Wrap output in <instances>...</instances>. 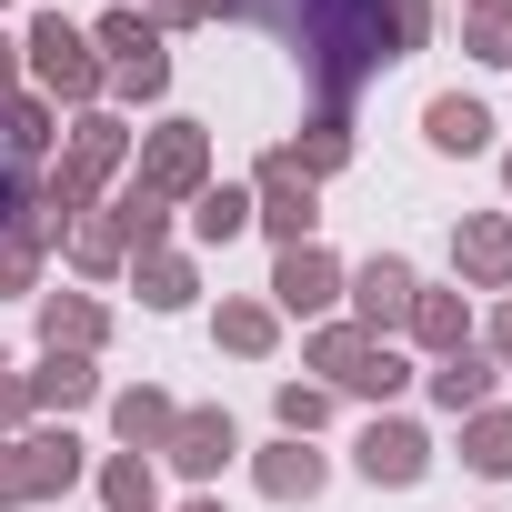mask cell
<instances>
[{
  "label": "cell",
  "mask_w": 512,
  "mask_h": 512,
  "mask_svg": "<svg viewBox=\"0 0 512 512\" xmlns=\"http://www.w3.org/2000/svg\"><path fill=\"white\" fill-rule=\"evenodd\" d=\"M292 171H302L312 191H322L332 171H352V111H332V101H322V111L302 121V141H292Z\"/></svg>",
  "instance_id": "7402d4cb"
},
{
  "label": "cell",
  "mask_w": 512,
  "mask_h": 512,
  "mask_svg": "<svg viewBox=\"0 0 512 512\" xmlns=\"http://www.w3.org/2000/svg\"><path fill=\"white\" fill-rule=\"evenodd\" d=\"M462 61H512V31H482V21H462Z\"/></svg>",
  "instance_id": "d590c367"
},
{
  "label": "cell",
  "mask_w": 512,
  "mask_h": 512,
  "mask_svg": "<svg viewBox=\"0 0 512 512\" xmlns=\"http://www.w3.org/2000/svg\"><path fill=\"white\" fill-rule=\"evenodd\" d=\"M241 231H251V181H211V191L191 201V241H201V251H231Z\"/></svg>",
  "instance_id": "cb8c5ba5"
},
{
  "label": "cell",
  "mask_w": 512,
  "mask_h": 512,
  "mask_svg": "<svg viewBox=\"0 0 512 512\" xmlns=\"http://www.w3.org/2000/svg\"><path fill=\"white\" fill-rule=\"evenodd\" d=\"M362 352H372V342H362V332H352V322H322V332H312V342H302V362H312V372H322V392H342V382H352V372H362Z\"/></svg>",
  "instance_id": "f1b7e54d"
},
{
  "label": "cell",
  "mask_w": 512,
  "mask_h": 512,
  "mask_svg": "<svg viewBox=\"0 0 512 512\" xmlns=\"http://www.w3.org/2000/svg\"><path fill=\"white\" fill-rule=\"evenodd\" d=\"M31 432V392H21V372H0V442H21Z\"/></svg>",
  "instance_id": "d6a6232c"
},
{
  "label": "cell",
  "mask_w": 512,
  "mask_h": 512,
  "mask_svg": "<svg viewBox=\"0 0 512 512\" xmlns=\"http://www.w3.org/2000/svg\"><path fill=\"white\" fill-rule=\"evenodd\" d=\"M332 402H342V392H322V382H282V392H272V422H282L292 442H312V432L332 422Z\"/></svg>",
  "instance_id": "4dcf8cb0"
},
{
  "label": "cell",
  "mask_w": 512,
  "mask_h": 512,
  "mask_svg": "<svg viewBox=\"0 0 512 512\" xmlns=\"http://www.w3.org/2000/svg\"><path fill=\"white\" fill-rule=\"evenodd\" d=\"M11 91H31V81H21V41L0 31V101H11Z\"/></svg>",
  "instance_id": "74e56055"
},
{
  "label": "cell",
  "mask_w": 512,
  "mask_h": 512,
  "mask_svg": "<svg viewBox=\"0 0 512 512\" xmlns=\"http://www.w3.org/2000/svg\"><path fill=\"white\" fill-rule=\"evenodd\" d=\"M502 191H512V151H502ZM502 211H512V201H502Z\"/></svg>",
  "instance_id": "b9f144b4"
},
{
  "label": "cell",
  "mask_w": 512,
  "mask_h": 512,
  "mask_svg": "<svg viewBox=\"0 0 512 512\" xmlns=\"http://www.w3.org/2000/svg\"><path fill=\"white\" fill-rule=\"evenodd\" d=\"M251 21L302 61V81L332 111H352L392 61H412L432 41V0H262Z\"/></svg>",
  "instance_id": "6da1fadb"
},
{
  "label": "cell",
  "mask_w": 512,
  "mask_h": 512,
  "mask_svg": "<svg viewBox=\"0 0 512 512\" xmlns=\"http://www.w3.org/2000/svg\"><path fill=\"white\" fill-rule=\"evenodd\" d=\"M131 11H151V0H131Z\"/></svg>",
  "instance_id": "7bdbcfd3"
},
{
  "label": "cell",
  "mask_w": 512,
  "mask_h": 512,
  "mask_svg": "<svg viewBox=\"0 0 512 512\" xmlns=\"http://www.w3.org/2000/svg\"><path fill=\"white\" fill-rule=\"evenodd\" d=\"M21 81L61 111H101V91H111V61L91 51V31L81 21H61V11H31V31H21Z\"/></svg>",
  "instance_id": "7a4b0ae2"
},
{
  "label": "cell",
  "mask_w": 512,
  "mask_h": 512,
  "mask_svg": "<svg viewBox=\"0 0 512 512\" xmlns=\"http://www.w3.org/2000/svg\"><path fill=\"white\" fill-rule=\"evenodd\" d=\"M121 181H141L151 201H171V211H191V201L211 191V131H201V121H181V111H171V121H151Z\"/></svg>",
  "instance_id": "3957f363"
},
{
  "label": "cell",
  "mask_w": 512,
  "mask_h": 512,
  "mask_svg": "<svg viewBox=\"0 0 512 512\" xmlns=\"http://www.w3.org/2000/svg\"><path fill=\"white\" fill-rule=\"evenodd\" d=\"M402 342H412L422 362L462 352V342H472V302H462V292H432V282H422V292H412V312H402Z\"/></svg>",
  "instance_id": "2e32d148"
},
{
  "label": "cell",
  "mask_w": 512,
  "mask_h": 512,
  "mask_svg": "<svg viewBox=\"0 0 512 512\" xmlns=\"http://www.w3.org/2000/svg\"><path fill=\"white\" fill-rule=\"evenodd\" d=\"M21 392H31V422L41 412H91L101 402V372H91V352H41V372H21Z\"/></svg>",
  "instance_id": "4fadbf2b"
},
{
  "label": "cell",
  "mask_w": 512,
  "mask_h": 512,
  "mask_svg": "<svg viewBox=\"0 0 512 512\" xmlns=\"http://www.w3.org/2000/svg\"><path fill=\"white\" fill-rule=\"evenodd\" d=\"M61 251H71V272H81V282L131 272V241H121V221H111V211H81V221L61 231Z\"/></svg>",
  "instance_id": "603a6c76"
},
{
  "label": "cell",
  "mask_w": 512,
  "mask_h": 512,
  "mask_svg": "<svg viewBox=\"0 0 512 512\" xmlns=\"http://www.w3.org/2000/svg\"><path fill=\"white\" fill-rule=\"evenodd\" d=\"M111 221L131 241V262H141V251H171V201H151L141 181H111Z\"/></svg>",
  "instance_id": "d4e9b609"
},
{
  "label": "cell",
  "mask_w": 512,
  "mask_h": 512,
  "mask_svg": "<svg viewBox=\"0 0 512 512\" xmlns=\"http://www.w3.org/2000/svg\"><path fill=\"white\" fill-rule=\"evenodd\" d=\"M412 292H422V272L402 262V251H372L362 272H342V302H352V332L362 342H392L402 312H412Z\"/></svg>",
  "instance_id": "52a82bcc"
},
{
  "label": "cell",
  "mask_w": 512,
  "mask_h": 512,
  "mask_svg": "<svg viewBox=\"0 0 512 512\" xmlns=\"http://www.w3.org/2000/svg\"><path fill=\"white\" fill-rule=\"evenodd\" d=\"M41 262H51V241L31 221L0 231V302H41Z\"/></svg>",
  "instance_id": "83f0119b"
},
{
  "label": "cell",
  "mask_w": 512,
  "mask_h": 512,
  "mask_svg": "<svg viewBox=\"0 0 512 512\" xmlns=\"http://www.w3.org/2000/svg\"><path fill=\"white\" fill-rule=\"evenodd\" d=\"M0 512H31V482H21V442H0Z\"/></svg>",
  "instance_id": "e575fe53"
},
{
  "label": "cell",
  "mask_w": 512,
  "mask_h": 512,
  "mask_svg": "<svg viewBox=\"0 0 512 512\" xmlns=\"http://www.w3.org/2000/svg\"><path fill=\"white\" fill-rule=\"evenodd\" d=\"M462 462H472L482 482H512V402H482V412L462 422Z\"/></svg>",
  "instance_id": "4316f807"
},
{
  "label": "cell",
  "mask_w": 512,
  "mask_h": 512,
  "mask_svg": "<svg viewBox=\"0 0 512 512\" xmlns=\"http://www.w3.org/2000/svg\"><path fill=\"white\" fill-rule=\"evenodd\" d=\"M0 372H11V352H0Z\"/></svg>",
  "instance_id": "ee69618b"
},
{
  "label": "cell",
  "mask_w": 512,
  "mask_h": 512,
  "mask_svg": "<svg viewBox=\"0 0 512 512\" xmlns=\"http://www.w3.org/2000/svg\"><path fill=\"white\" fill-rule=\"evenodd\" d=\"M422 392H432V412H452V422H472L482 402H502V362H492L482 342H462V352H442V362L422 372Z\"/></svg>",
  "instance_id": "8fae6325"
},
{
  "label": "cell",
  "mask_w": 512,
  "mask_h": 512,
  "mask_svg": "<svg viewBox=\"0 0 512 512\" xmlns=\"http://www.w3.org/2000/svg\"><path fill=\"white\" fill-rule=\"evenodd\" d=\"M91 482H101V512H161V472H151V452H111Z\"/></svg>",
  "instance_id": "484cf974"
},
{
  "label": "cell",
  "mask_w": 512,
  "mask_h": 512,
  "mask_svg": "<svg viewBox=\"0 0 512 512\" xmlns=\"http://www.w3.org/2000/svg\"><path fill=\"white\" fill-rule=\"evenodd\" d=\"M161 462H171L181 482H221V472L241 462V422H231L221 402H181V422H171Z\"/></svg>",
  "instance_id": "ba28073f"
},
{
  "label": "cell",
  "mask_w": 512,
  "mask_h": 512,
  "mask_svg": "<svg viewBox=\"0 0 512 512\" xmlns=\"http://www.w3.org/2000/svg\"><path fill=\"white\" fill-rule=\"evenodd\" d=\"M502 71H512V61H502Z\"/></svg>",
  "instance_id": "bcb514c9"
},
{
  "label": "cell",
  "mask_w": 512,
  "mask_h": 512,
  "mask_svg": "<svg viewBox=\"0 0 512 512\" xmlns=\"http://www.w3.org/2000/svg\"><path fill=\"white\" fill-rule=\"evenodd\" d=\"M422 141H432L442 161H472V151H492V111H482L472 91H432V101H422Z\"/></svg>",
  "instance_id": "9a60e30c"
},
{
  "label": "cell",
  "mask_w": 512,
  "mask_h": 512,
  "mask_svg": "<svg viewBox=\"0 0 512 512\" xmlns=\"http://www.w3.org/2000/svg\"><path fill=\"white\" fill-rule=\"evenodd\" d=\"M412 382H422V372H412V362H402L392 342H372V352H362V372H352L342 392H352V402H382V412H392V402H402Z\"/></svg>",
  "instance_id": "f546056e"
},
{
  "label": "cell",
  "mask_w": 512,
  "mask_h": 512,
  "mask_svg": "<svg viewBox=\"0 0 512 512\" xmlns=\"http://www.w3.org/2000/svg\"><path fill=\"white\" fill-rule=\"evenodd\" d=\"M151 21H161V31H201V21H211V0H151Z\"/></svg>",
  "instance_id": "8d00e7d4"
},
{
  "label": "cell",
  "mask_w": 512,
  "mask_h": 512,
  "mask_svg": "<svg viewBox=\"0 0 512 512\" xmlns=\"http://www.w3.org/2000/svg\"><path fill=\"white\" fill-rule=\"evenodd\" d=\"M211 342H221L231 362H272V352H282V312L251 302V292H231V302L211 312Z\"/></svg>",
  "instance_id": "d6986e66"
},
{
  "label": "cell",
  "mask_w": 512,
  "mask_h": 512,
  "mask_svg": "<svg viewBox=\"0 0 512 512\" xmlns=\"http://www.w3.org/2000/svg\"><path fill=\"white\" fill-rule=\"evenodd\" d=\"M352 472H362L372 492H412V482L432 472V432H422L412 412H372L362 442H352Z\"/></svg>",
  "instance_id": "8992f818"
},
{
  "label": "cell",
  "mask_w": 512,
  "mask_h": 512,
  "mask_svg": "<svg viewBox=\"0 0 512 512\" xmlns=\"http://www.w3.org/2000/svg\"><path fill=\"white\" fill-rule=\"evenodd\" d=\"M171 422H181V402H171L161 382H121V392H111V432H121V452H151V462H161Z\"/></svg>",
  "instance_id": "e0dca14e"
},
{
  "label": "cell",
  "mask_w": 512,
  "mask_h": 512,
  "mask_svg": "<svg viewBox=\"0 0 512 512\" xmlns=\"http://www.w3.org/2000/svg\"><path fill=\"white\" fill-rule=\"evenodd\" d=\"M131 292H141V312H191L201 302V262H191V251H141Z\"/></svg>",
  "instance_id": "44dd1931"
},
{
  "label": "cell",
  "mask_w": 512,
  "mask_h": 512,
  "mask_svg": "<svg viewBox=\"0 0 512 512\" xmlns=\"http://www.w3.org/2000/svg\"><path fill=\"white\" fill-rule=\"evenodd\" d=\"M251 231H272V251L322 231V191L292 171V151H262V171H251Z\"/></svg>",
  "instance_id": "5b68a950"
},
{
  "label": "cell",
  "mask_w": 512,
  "mask_h": 512,
  "mask_svg": "<svg viewBox=\"0 0 512 512\" xmlns=\"http://www.w3.org/2000/svg\"><path fill=\"white\" fill-rule=\"evenodd\" d=\"M472 342H482V352H492V362H502V372H512V292H502V302H492V322H482V332H472Z\"/></svg>",
  "instance_id": "836d02e7"
},
{
  "label": "cell",
  "mask_w": 512,
  "mask_h": 512,
  "mask_svg": "<svg viewBox=\"0 0 512 512\" xmlns=\"http://www.w3.org/2000/svg\"><path fill=\"white\" fill-rule=\"evenodd\" d=\"M91 462H81V432L71 422H31L21 432V482H31V502H51V492H71Z\"/></svg>",
  "instance_id": "5bb4252c"
},
{
  "label": "cell",
  "mask_w": 512,
  "mask_h": 512,
  "mask_svg": "<svg viewBox=\"0 0 512 512\" xmlns=\"http://www.w3.org/2000/svg\"><path fill=\"white\" fill-rule=\"evenodd\" d=\"M272 312H292V322H322L332 302H342V262H332V251L322 241H292V251H272Z\"/></svg>",
  "instance_id": "9c48e42d"
},
{
  "label": "cell",
  "mask_w": 512,
  "mask_h": 512,
  "mask_svg": "<svg viewBox=\"0 0 512 512\" xmlns=\"http://www.w3.org/2000/svg\"><path fill=\"white\" fill-rule=\"evenodd\" d=\"M452 272L472 292H512V211H462L452 221Z\"/></svg>",
  "instance_id": "30bf717a"
},
{
  "label": "cell",
  "mask_w": 512,
  "mask_h": 512,
  "mask_svg": "<svg viewBox=\"0 0 512 512\" xmlns=\"http://www.w3.org/2000/svg\"><path fill=\"white\" fill-rule=\"evenodd\" d=\"M91 51H101L111 71H131V61H161V51H171V31H161L151 11H131V0H111V11L91 21Z\"/></svg>",
  "instance_id": "ffe728a7"
},
{
  "label": "cell",
  "mask_w": 512,
  "mask_h": 512,
  "mask_svg": "<svg viewBox=\"0 0 512 512\" xmlns=\"http://www.w3.org/2000/svg\"><path fill=\"white\" fill-rule=\"evenodd\" d=\"M181 512H221V502H211V492H191V502H181Z\"/></svg>",
  "instance_id": "60d3db41"
},
{
  "label": "cell",
  "mask_w": 512,
  "mask_h": 512,
  "mask_svg": "<svg viewBox=\"0 0 512 512\" xmlns=\"http://www.w3.org/2000/svg\"><path fill=\"white\" fill-rule=\"evenodd\" d=\"M0 11H11V0H0Z\"/></svg>",
  "instance_id": "f6af8a7d"
},
{
  "label": "cell",
  "mask_w": 512,
  "mask_h": 512,
  "mask_svg": "<svg viewBox=\"0 0 512 512\" xmlns=\"http://www.w3.org/2000/svg\"><path fill=\"white\" fill-rule=\"evenodd\" d=\"M251 482H262L272 502H322V482H332V452H312V442H262L251 452Z\"/></svg>",
  "instance_id": "7c38bea8"
},
{
  "label": "cell",
  "mask_w": 512,
  "mask_h": 512,
  "mask_svg": "<svg viewBox=\"0 0 512 512\" xmlns=\"http://www.w3.org/2000/svg\"><path fill=\"white\" fill-rule=\"evenodd\" d=\"M131 151H141V131H131V121L101 101V111H71V131H61V151H51V161H61V171H71V181L101 201V191L131 171Z\"/></svg>",
  "instance_id": "277c9868"
},
{
  "label": "cell",
  "mask_w": 512,
  "mask_h": 512,
  "mask_svg": "<svg viewBox=\"0 0 512 512\" xmlns=\"http://www.w3.org/2000/svg\"><path fill=\"white\" fill-rule=\"evenodd\" d=\"M462 21H482V31H512V0H462Z\"/></svg>",
  "instance_id": "f35d334b"
},
{
  "label": "cell",
  "mask_w": 512,
  "mask_h": 512,
  "mask_svg": "<svg viewBox=\"0 0 512 512\" xmlns=\"http://www.w3.org/2000/svg\"><path fill=\"white\" fill-rule=\"evenodd\" d=\"M31 312H41V352H101L111 342V312L91 292H41Z\"/></svg>",
  "instance_id": "ac0fdd59"
},
{
  "label": "cell",
  "mask_w": 512,
  "mask_h": 512,
  "mask_svg": "<svg viewBox=\"0 0 512 512\" xmlns=\"http://www.w3.org/2000/svg\"><path fill=\"white\" fill-rule=\"evenodd\" d=\"M161 91H171V51H161V61L111 71V91H101V101H111V111H141V101H161Z\"/></svg>",
  "instance_id": "1f68e13d"
},
{
  "label": "cell",
  "mask_w": 512,
  "mask_h": 512,
  "mask_svg": "<svg viewBox=\"0 0 512 512\" xmlns=\"http://www.w3.org/2000/svg\"><path fill=\"white\" fill-rule=\"evenodd\" d=\"M251 11H262V0H211V21H251Z\"/></svg>",
  "instance_id": "ab89813d"
}]
</instances>
